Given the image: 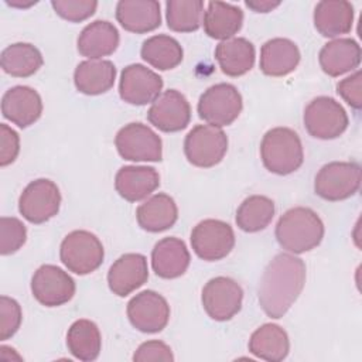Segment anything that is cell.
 I'll list each match as a JSON object with an SVG mask.
<instances>
[{"instance_id":"1","label":"cell","mask_w":362,"mask_h":362,"mask_svg":"<svg viewBox=\"0 0 362 362\" xmlns=\"http://www.w3.org/2000/svg\"><path fill=\"white\" fill-rule=\"evenodd\" d=\"M305 264L291 253L276 255L259 283V304L270 318H281L304 288Z\"/></svg>"},{"instance_id":"2","label":"cell","mask_w":362,"mask_h":362,"mask_svg":"<svg viewBox=\"0 0 362 362\" xmlns=\"http://www.w3.org/2000/svg\"><path fill=\"white\" fill-rule=\"evenodd\" d=\"M322 238L324 223L317 212L307 206L287 209L276 225V239L279 245L294 255L317 247Z\"/></svg>"},{"instance_id":"3","label":"cell","mask_w":362,"mask_h":362,"mask_svg":"<svg viewBox=\"0 0 362 362\" xmlns=\"http://www.w3.org/2000/svg\"><path fill=\"white\" fill-rule=\"evenodd\" d=\"M263 165L273 174L287 175L298 170L304 161L298 134L288 127H274L264 133L260 143Z\"/></svg>"},{"instance_id":"4","label":"cell","mask_w":362,"mask_h":362,"mask_svg":"<svg viewBox=\"0 0 362 362\" xmlns=\"http://www.w3.org/2000/svg\"><path fill=\"white\" fill-rule=\"evenodd\" d=\"M59 257L69 272L85 276L102 264L105 250L95 233L78 229L69 232L61 242Z\"/></svg>"},{"instance_id":"5","label":"cell","mask_w":362,"mask_h":362,"mask_svg":"<svg viewBox=\"0 0 362 362\" xmlns=\"http://www.w3.org/2000/svg\"><path fill=\"white\" fill-rule=\"evenodd\" d=\"M243 107L242 95L232 83L221 82L209 86L199 96L198 115L211 126L223 127L233 123Z\"/></svg>"},{"instance_id":"6","label":"cell","mask_w":362,"mask_h":362,"mask_svg":"<svg viewBox=\"0 0 362 362\" xmlns=\"http://www.w3.org/2000/svg\"><path fill=\"white\" fill-rule=\"evenodd\" d=\"M228 151V136L221 127L197 124L184 140L187 160L201 168H209L222 161Z\"/></svg>"},{"instance_id":"7","label":"cell","mask_w":362,"mask_h":362,"mask_svg":"<svg viewBox=\"0 0 362 362\" xmlns=\"http://www.w3.org/2000/svg\"><path fill=\"white\" fill-rule=\"evenodd\" d=\"M361 167L354 161H332L320 168L314 180V191L327 201H342L358 192Z\"/></svg>"},{"instance_id":"8","label":"cell","mask_w":362,"mask_h":362,"mask_svg":"<svg viewBox=\"0 0 362 362\" xmlns=\"http://www.w3.org/2000/svg\"><path fill=\"white\" fill-rule=\"evenodd\" d=\"M303 120L308 134L321 140L339 137L349 123L345 109L329 96L313 99L304 109Z\"/></svg>"},{"instance_id":"9","label":"cell","mask_w":362,"mask_h":362,"mask_svg":"<svg viewBox=\"0 0 362 362\" xmlns=\"http://www.w3.org/2000/svg\"><path fill=\"white\" fill-rule=\"evenodd\" d=\"M61 205L58 185L48 178L31 181L18 198V211L31 223H44L55 216Z\"/></svg>"},{"instance_id":"10","label":"cell","mask_w":362,"mask_h":362,"mask_svg":"<svg viewBox=\"0 0 362 362\" xmlns=\"http://www.w3.org/2000/svg\"><path fill=\"white\" fill-rule=\"evenodd\" d=\"M191 246L195 255L206 262L226 257L235 246V233L229 223L219 219H204L191 232Z\"/></svg>"},{"instance_id":"11","label":"cell","mask_w":362,"mask_h":362,"mask_svg":"<svg viewBox=\"0 0 362 362\" xmlns=\"http://www.w3.org/2000/svg\"><path fill=\"white\" fill-rule=\"evenodd\" d=\"M117 153L130 161H160L163 157V141L147 124L129 123L115 137Z\"/></svg>"},{"instance_id":"12","label":"cell","mask_w":362,"mask_h":362,"mask_svg":"<svg viewBox=\"0 0 362 362\" xmlns=\"http://www.w3.org/2000/svg\"><path fill=\"white\" fill-rule=\"evenodd\" d=\"M201 301L205 313L212 320L228 321L240 311L243 290L236 280L218 276L204 286Z\"/></svg>"},{"instance_id":"13","label":"cell","mask_w":362,"mask_h":362,"mask_svg":"<svg viewBox=\"0 0 362 362\" xmlns=\"http://www.w3.org/2000/svg\"><path fill=\"white\" fill-rule=\"evenodd\" d=\"M75 288L74 279L55 264L40 266L31 279V293L45 307H58L71 301Z\"/></svg>"},{"instance_id":"14","label":"cell","mask_w":362,"mask_h":362,"mask_svg":"<svg viewBox=\"0 0 362 362\" xmlns=\"http://www.w3.org/2000/svg\"><path fill=\"white\" fill-rule=\"evenodd\" d=\"M127 317L130 324L141 332H160L168 324L170 305L157 291L144 290L127 303Z\"/></svg>"},{"instance_id":"15","label":"cell","mask_w":362,"mask_h":362,"mask_svg":"<svg viewBox=\"0 0 362 362\" xmlns=\"http://www.w3.org/2000/svg\"><path fill=\"white\" fill-rule=\"evenodd\" d=\"M163 78L141 64L127 65L120 75V98L130 105L143 106L153 103L161 93Z\"/></svg>"},{"instance_id":"16","label":"cell","mask_w":362,"mask_h":362,"mask_svg":"<svg viewBox=\"0 0 362 362\" xmlns=\"http://www.w3.org/2000/svg\"><path fill=\"white\" fill-rule=\"evenodd\" d=\"M147 119L154 127L165 133L184 130L191 120L189 102L177 89H168L151 103Z\"/></svg>"},{"instance_id":"17","label":"cell","mask_w":362,"mask_h":362,"mask_svg":"<svg viewBox=\"0 0 362 362\" xmlns=\"http://www.w3.org/2000/svg\"><path fill=\"white\" fill-rule=\"evenodd\" d=\"M3 117L24 129L34 124L42 113V100L40 93L25 85H17L7 89L1 98Z\"/></svg>"},{"instance_id":"18","label":"cell","mask_w":362,"mask_h":362,"mask_svg":"<svg viewBox=\"0 0 362 362\" xmlns=\"http://www.w3.org/2000/svg\"><path fill=\"white\" fill-rule=\"evenodd\" d=\"M148 279L146 256L140 253H124L110 266L107 272V284L110 291L119 297H126Z\"/></svg>"},{"instance_id":"19","label":"cell","mask_w":362,"mask_h":362,"mask_svg":"<svg viewBox=\"0 0 362 362\" xmlns=\"http://www.w3.org/2000/svg\"><path fill=\"white\" fill-rule=\"evenodd\" d=\"M191 262L184 240L168 236L158 240L151 250V267L161 279H177L182 276Z\"/></svg>"},{"instance_id":"20","label":"cell","mask_w":362,"mask_h":362,"mask_svg":"<svg viewBox=\"0 0 362 362\" xmlns=\"http://www.w3.org/2000/svg\"><path fill=\"white\" fill-rule=\"evenodd\" d=\"M160 185L156 168L147 165H124L115 177V188L122 198L137 202L151 195Z\"/></svg>"},{"instance_id":"21","label":"cell","mask_w":362,"mask_h":362,"mask_svg":"<svg viewBox=\"0 0 362 362\" xmlns=\"http://www.w3.org/2000/svg\"><path fill=\"white\" fill-rule=\"evenodd\" d=\"M116 20L130 33L153 31L161 24L160 3L156 0H120L116 4Z\"/></svg>"},{"instance_id":"22","label":"cell","mask_w":362,"mask_h":362,"mask_svg":"<svg viewBox=\"0 0 362 362\" xmlns=\"http://www.w3.org/2000/svg\"><path fill=\"white\" fill-rule=\"evenodd\" d=\"M119 31L110 21L95 20L81 31L76 45L82 57L100 59L113 54L119 47Z\"/></svg>"},{"instance_id":"23","label":"cell","mask_w":362,"mask_h":362,"mask_svg":"<svg viewBox=\"0 0 362 362\" xmlns=\"http://www.w3.org/2000/svg\"><path fill=\"white\" fill-rule=\"evenodd\" d=\"M300 49L288 38H272L260 48V69L267 76H284L300 62Z\"/></svg>"},{"instance_id":"24","label":"cell","mask_w":362,"mask_h":362,"mask_svg":"<svg viewBox=\"0 0 362 362\" xmlns=\"http://www.w3.org/2000/svg\"><path fill=\"white\" fill-rule=\"evenodd\" d=\"M354 24V6L345 0H322L314 8V25L322 37L348 34Z\"/></svg>"},{"instance_id":"25","label":"cell","mask_w":362,"mask_h":362,"mask_svg":"<svg viewBox=\"0 0 362 362\" xmlns=\"http://www.w3.org/2000/svg\"><path fill=\"white\" fill-rule=\"evenodd\" d=\"M318 61L327 75L339 76L359 66L361 47L352 38H335L321 48Z\"/></svg>"},{"instance_id":"26","label":"cell","mask_w":362,"mask_h":362,"mask_svg":"<svg viewBox=\"0 0 362 362\" xmlns=\"http://www.w3.org/2000/svg\"><path fill=\"white\" fill-rule=\"evenodd\" d=\"M116 66L107 59H86L78 64L74 72L75 88L83 95H100L113 88Z\"/></svg>"},{"instance_id":"27","label":"cell","mask_w":362,"mask_h":362,"mask_svg":"<svg viewBox=\"0 0 362 362\" xmlns=\"http://www.w3.org/2000/svg\"><path fill=\"white\" fill-rule=\"evenodd\" d=\"M136 219L147 232H163L177 222L178 208L170 195L158 192L137 206Z\"/></svg>"},{"instance_id":"28","label":"cell","mask_w":362,"mask_h":362,"mask_svg":"<svg viewBox=\"0 0 362 362\" xmlns=\"http://www.w3.org/2000/svg\"><path fill=\"white\" fill-rule=\"evenodd\" d=\"M255 47L243 37L221 41L215 48V58L221 71L228 76H240L249 72L255 65Z\"/></svg>"},{"instance_id":"29","label":"cell","mask_w":362,"mask_h":362,"mask_svg":"<svg viewBox=\"0 0 362 362\" xmlns=\"http://www.w3.org/2000/svg\"><path fill=\"white\" fill-rule=\"evenodd\" d=\"M204 30L211 38L229 40L232 38L243 24V11L240 7L223 3L209 1L204 13Z\"/></svg>"},{"instance_id":"30","label":"cell","mask_w":362,"mask_h":362,"mask_svg":"<svg viewBox=\"0 0 362 362\" xmlns=\"http://www.w3.org/2000/svg\"><path fill=\"white\" fill-rule=\"evenodd\" d=\"M247 346L249 352L256 358L269 362H280L288 355L290 339L280 325L267 322L253 331Z\"/></svg>"},{"instance_id":"31","label":"cell","mask_w":362,"mask_h":362,"mask_svg":"<svg viewBox=\"0 0 362 362\" xmlns=\"http://www.w3.org/2000/svg\"><path fill=\"white\" fill-rule=\"evenodd\" d=\"M68 351L79 361H95L102 348V335L98 325L86 318L76 320L66 332Z\"/></svg>"},{"instance_id":"32","label":"cell","mask_w":362,"mask_h":362,"mask_svg":"<svg viewBox=\"0 0 362 362\" xmlns=\"http://www.w3.org/2000/svg\"><path fill=\"white\" fill-rule=\"evenodd\" d=\"M42 64L44 59L40 49L30 42H14L6 47L0 55L3 71L16 78H28L34 75Z\"/></svg>"},{"instance_id":"33","label":"cell","mask_w":362,"mask_h":362,"mask_svg":"<svg viewBox=\"0 0 362 362\" xmlns=\"http://www.w3.org/2000/svg\"><path fill=\"white\" fill-rule=\"evenodd\" d=\"M141 58L160 71H168L178 66L184 51L180 42L170 35L158 34L147 38L140 49Z\"/></svg>"},{"instance_id":"34","label":"cell","mask_w":362,"mask_h":362,"mask_svg":"<svg viewBox=\"0 0 362 362\" xmlns=\"http://www.w3.org/2000/svg\"><path fill=\"white\" fill-rule=\"evenodd\" d=\"M274 216V202L264 195H250L236 211V225L249 233L263 230Z\"/></svg>"},{"instance_id":"35","label":"cell","mask_w":362,"mask_h":362,"mask_svg":"<svg viewBox=\"0 0 362 362\" xmlns=\"http://www.w3.org/2000/svg\"><path fill=\"white\" fill-rule=\"evenodd\" d=\"M204 3L201 0H170L165 4V18L170 30L192 33L201 25Z\"/></svg>"},{"instance_id":"36","label":"cell","mask_w":362,"mask_h":362,"mask_svg":"<svg viewBox=\"0 0 362 362\" xmlns=\"http://www.w3.org/2000/svg\"><path fill=\"white\" fill-rule=\"evenodd\" d=\"M27 240L25 225L14 216L0 218V253L3 256L16 253Z\"/></svg>"},{"instance_id":"37","label":"cell","mask_w":362,"mask_h":362,"mask_svg":"<svg viewBox=\"0 0 362 362\" xmlns=\"http://www.w3.org/2000/svg\"><path fill=\"white\" fill-rule=\"evenodd\" d=\"M52 8L55 13L62 17L64 20L79 23L96 11L98 1L95 0H52L51 1Z\"/></svg>"},{"instance_id":"38","label":"cell","mask_w":362,"mask_h":362,"mask_svg":"<svg viewBox=\"0 0 362 362\" xmlns=\"http://www.w3.org/2000/svg\"><path fill=\"white\" fill-rule=\"evenodd\" d=\"M23 313L20 304L7 296L0 297V339L11 338L20 328Z\"/></svg>"},{"instance_id":"39","label":"cell","mask_w":362,"mask_h":362,"mask_svg":"<svg viewBox=\"0 0 362 362\" xmlns=\"http://www.w3.org/2000/svg\"><path fill=\"white\" fill-rule=\"evenodd\" d=\"M133 361L137 362H144V361H165L171 362L174 361V355L171 348L158 339H151L146 341L139 345L133 355Z\"/></svg>"},{"instance_id":"40","label":"cell","mask_w":362,"mask_h":362,"mask_svg":"<svg viewBox=\"0 0 362 362\" xmlns=\"http://www.w3.org/2000/svg\"><path fill=\"white\" fill-rule=\"evenodd\" d=\"M20 153V136L6 123L0 124V165L11 164Z\"/></svg>"},{"instance_id":"41","label":"cell","mask_w":362,"mask_h":362,"mask_svg":"<svg viewBox=\"0 0 362 362\" xmlns=\"http://www.w3.org/2000/svg\"><path fill=\"white\" fill-rule=\"evenodd\" d=\"M338 95L354 109L359 110L362 105L361 98V72L356 71L351 76L339 81L337 83Z\"/></svg>"},{"instance_id":"42","label":"cell","mask_w":362,"mask_h":362,"mask_svg":"<svg viewBox=\"0 0 362 362\" xmlns=\"http://www.w3.org/2000/svg\"><path fill=\"white\" fill-rule=\"evenodd\" d=\"M246 6L252 8L256 13H269L277 6H280V1H270V0H255V1H246Z\"/></svg>"}]
</instances>
